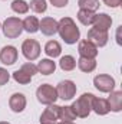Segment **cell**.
<instances>
[{
    "label": "cell",
    "mask_w": 122,
    "mask_h": 124,
    "mask_svg": "<svg viewBox=\"0 0 122 124\" xmlns=\"http://www.w3.org/2000/svg\"><path fill=\"white\" fill-rule=\"evenodd\" d=\"M58 33L61 39H63V42L68 45H73L79 42L81 38V31L72 17H62L58 22Z\"/></svg>",
    "instance_id": "6da1fadb"
},
{
    "label": "cell",
    "mask_w": 122,
    "mask_h": 124,
    "mask_svg": "<svg viewBox=\"0 0 122 124\" xmlns=\"http://www.w3.org/2000/svg\"><path fill=\"white\" fill-rule=\"evenodd\" d=\"M93 94L91 93H85L82 94L76 101H73V104L70 105L75 116L79 117V118H86L89 116V113L92 111L91 105H92V100H93Z\"/></svg>",
    "instance_id": "7a4b0ae2"
},
{
    "label": "cell",
    "mask_w": 122,
    "mask_h": 124,
    "mask_svg": "<svg viewBox=\"0 0 122 124\" xmlns=\"http://www.w3.org/2000/svg\"><path fill=\"white\" fill-rule=\"evenodd\" d=\"M1 31H3V35L7 38V39H16L22 35L23 32V23L19 17L16 16H10L7 17L3 25H1Z\"/></svg>",
    "instance_id": "3957f363"
},
{
    "label": "cell",
    "mask_w": 122,
    "mask_h": 124,
    "mask_svg": "<svg viewBox=\"0 0 122 124\" xmlns=\"http://www.w3.org/2000/svg\"><path fill=\"white\" fill-rule=\"evenodd\" d=\"M34 74H37V68H36V65H33L32 62H26V63L22 65L20 69L14 71L12 77H13V79H14L17 84L26 85V84H29V82L32 81V78H33Z\"/></svg>",
    "instance_id": "277c9868"
},
{
    "label": "cell",
    "mask_w": 122,
    "mask_h": 124,
    "mask_svg": "<svg viewBox=\"0 0 122 124\" xmlns=\"http://www.w3.org/2000/svg\"><path fill=\"white\" fill-rule=\"evenodd\" d=\"M36 98L40 104H45V105H50V104H55L56 100H58V93H56V88L50 84H42L37 90H36Z\"/></svg>",
    "instance_id": "5b68a950"
},
{
    "label": "cell",
    "mask_w": 122,
    "mask_h": 124,
    "mask_svg": "<svg viewBox=\"0 0 122 124\" xmlns=\"http://www.w3.org/2000/svg\"><path fill=\"white\" fill-rule=\"evenodd\" d=\"M40 52H42L40 43L36 39H26L22 43V54L27 61H36L40 56Z\"/></svg>",
    "instance_id": "8992f818"
},
{
    "label": "cell",
    "mask_w": 122,
    "mask_h": 124,
    "mask_svg": "<svg viewBox=\"0 0 122 124\" xmlns=\"http://www.w3.org/2000/svg\"><path fill=\"white\" fill-rule=\"evenodd\" d=\"M56 93H58V98H61L63 101H70L76 95V85L70 79L61 81L56 87Z\"/></svg>",
    "instance_id": "52a82bcc"
},
{
    "label": "cell",
    "mask_w": 122,
    "mask_h": 124,
    "mask_svg": "<svg viewBox=\"0 0 122 124\" xmlns=\"http://www.w3.org/2000/svg\"><path fill=\"white\" fill-rule=\"evenodd\" d=\"M93 85L101 93H111L115 88V79L108 74H99L93 78Z\"/></svg>",
    "instance_id": "ba28073f"
},
{
    "label": "cell",
    "mask_w": 122,
    "mask_h": 124,
    "mask_svg": "<svg viewBox=\"0 0 122 124\" xmlns=\"http://www.w3.org/2000/svg\"><path fill=\"white\" fill-rule=\"evenodd\" d=\"M86 39L91 43H93L96 48H102L108 43L109 35H108V31H101V29H96V28H91L88 31Z\"/></svg>",
    "instance_id": "9c48e42d"
},
{
    "label": "cell",
    "mask_w": 122,
    "mask_h": 124,
    "mask_svg": "<svg viewBox=\"0 0 122 124\" xmlns=\"http://www.w3.org/2000/svg\"><path fill=\"white\" fill-rule=\"evenodd\" d=\"M17 58H19V52L16 49V46L13 45H7V46H3L1 51H0V62L3 65H13L17 62Z\"/></svg>",
    "instance_id": "30bf717a"
},
{
    "label": "cell",
    "mask_w": 122,
    "mask_h": 124,
    "mask_svg": "<svg viewBox=\"0 0 122 124\" xmlns=\"http://www.w3.org/2000/svg\"><path fill=\"white\" fill-rule=\"evenodd\" d=\"M59 110L61 107L56 104L47 105V108H45L40 116V124H56V121L59 120Z\"/></svg>",
    "instance_id": "8fae6325"
},
{
    "label": "cell",
    "mask_w": 122,
    "mask_h": 124,
    "mask_svg": "<svg viewBox=\"0 0 122 124\" xmlns=\"http://www.w3.org/2000/svg\"><path fill=\"white\" fill-rule=\"evenodd\" d=\"M78 52L81 55V58H89V59H95L98 56V48L91 43L88 39H83L79 42L78 46Z\"/></svg>",
    "instance_id": "7c38bea8"
},
{
    "label": "cell",
    "mask_w": 122,
    "mask_h": 124,
    "mask_svg": "<svg viewBox=\"0 0 122 124\" xmlns=\"http://www.w3.org/2000/svg\"><path fill=\"white\" fill-rule=\"evenodd\" d=\"M39 31L45 36H53L58 33V22L49 16L43 17L42 20H39Z\"/></svg>",
    "instance_id": "4fadbf2b"
},
{
    "label": "cell",
    "mask_w": 122,
    "mask_h": 124,
    "mask_svg": "<svg viewBox=\"0 0 122 124\" xmlns=\"http://www.w3.org/2000/svg\"><path fill=\"white\" fill-rule=\"evenodd\" d=\"M26 104H27L26 97L22 93H14L9 100V107L13 113H22L26 108Z\"/></svg>",
    "instance_id": "5bb4252c"
},
{
    "label": "cell",
    "mask_w": 122,
    "mask_h": 124,
    "mask_svg": "<svg viewBox=\"0 0 122 124\" xmlns=\"http://www.w3.org/2000/svg\"><path fill=\"white\" fill-rule=\"evenodd\" d=\"M92 25H93V28H96V29L109 31V28L112 26V17H111L108 13H98V15H95Z\"/></svg>",
    "instance_id": "9a60e30c"
},
{
    "label": "cell",
    "mask_w": 122,
    "mask_h": 124,
    "mask_svg": "<svg viewBox=\"0 0 122 124\" xmlns=\"http://www.w3.org/2000/svg\"><path fill=\"white\" fill-rule=\"evenodd\" d=\"M91 108H92V111H95L98 116H106V114L111 111V110H109L108 100H105V98H99V97H93Z\"/></svg>",
    "instance_id": "2e32d148"
},
{
    "label": "cell",
    "mask_w": 122,
    "mask_h": 124,
    "mask_svg": "<svg viewBox=\"0 0 122 124\" xmlns=\"http://www.w3.org/2000/svg\"><path fill=\"white\" fill-rule=\"evenodd\" d=\"M111 95L108 98L109 110L114 113H119L122 110V91H111Z\"/></svg>",
    "instance_id": "e0dca14e"
},
{
    "label": "cell",
    "mask_w": 122,
    "mask_h": 124,
    "mask_svg": "<svg viewBox=\"0 0 122 124\" xmlns=\"http://www.w3.org/2000/svg\"><path fill=\"white\" fill-rule=\"evenodd\" d=\"M36 68H37V72H40L42 75H50V74H53L55 72V69H56V63L53 62V59H42V61H39V63L36 65Z\"/></svg>",
    "instance_id": "ac0fdd59"
},
{
    "label": "cell",
    "mask_w": 122,
    "mask_h": 124,
    "mask_svg": "<svg viewBox=\"0 0 122 124\" xmlns=\"http://www.w3.org/2000/svg\"><path fill=\"white\" fill-rule=\"evenodd\" d=\"M45 54L49 58H58L62 54V46L58 40H49L45 45Z\"/></svg>",
    "instance_id": "d6986e66"
},
{
    "label": "cell",
    "mask_w": 122,
    "mask_h": 124,
    "mask_svg": "<svg viewBox=\"0 0 122 124\" xmlns=\"http://www.w3.org/2000/svg\"><path fill=\"white\" fill-rule=\"evenodd\" d=\"M23 23V31L27 33H36L39 31V19L36 16H27L25 20H22Z\"/></svg>",
    "instance_id": "ffe728a7"
},
{
    "label": "cell",
    "mask_w": 122,
    "mask_h": 124,
    "mask_svg": "<svg viewBox=\"0 0 122 124\" xmlns=\"http://www.w3.org/2000/svg\"><path fill=\"white\" fill-rule=\"evenodd\" d=\"M78 68L85 72V74H89V72H93L96 69V61L95 59H89V58H79V61L76 62Z\"/></svg>",
    "instance_id": "44dd1931"
},
{
    "label": "cell",
    "mask_w": 122,
    "mask_h": 124,
    "mask_svg": "<svg viewBox=\"0 0 122 124\" xmlns=\"http://www.w3.org/2000/svg\"><path fill=\"white\" fill-rule=\"evenodd\" d=\"M78 20L83 25V26H89L93 22V17H95V12H91V10H85V9H79L78 15H76Z\"/></svg>",
    "instance_id": "7402d4cb"
},
{
    "label": "cell",
    "mask_w": 122,
    "mask_h": 124,
    "mask_svg": "<svg viewBox=\"0 0 122 124\" xmlns=\"http://www.w3.org/2000/svg\"><path fill=\"white\" fill-rule=\"evenodd\" d=\"M59 66H61L62 71H66V72L73 71L76 68V59L72 55H65V56H62L61 61H59Z\"/></svg>",
    "instance_id": "603a6c76"
},
{
    "label": "cell",
    "mask_w": 122,
    "mask_h": 124,
    "mask_svg": "<svg viewBox=\"0 0 122 124\" xmlns=\"http://www.w3.org/2000/svg\"><path fill=\"white\" fill-rule=\"evenodd\" d=\"M10 7L17 15H26L29 12V9H30L29 7V3L25 1V0H13L12 4H10Z\"/></svg>",
    "instance_id": "cb8c5ba5"
},
{
    "label": "cell",
    "mask_w": 122,
    "mask_h": 124,
    "mask_svg": "<svg viewBox=\"0 0 122 124\" xmlns=\"http://www.w3.org/2000/svg\"><path fill=\"white\" fill-rule=\"evenodd\" d=\"M59 120L61 121H73V120H76V116H75V113H73L70 105L61 107V110H59Z\"/></svg>",
    "instance_id": "d4e9b609"
},
{
    "label": "cell",
    "mask_w": 122,
    "mask_h": 124,
    "mask_svg": "<svg viewBox=\"0 0 122 124\" xmlns=\"http://www.w3.org/2000/svg\"><path fill=\"white\" fill-rule=\"evenodd\" d=\"M78 6L81 9L85 10H91V12H96L101 6L99 0H78Z\"/></svg>",
    "instance_id": "484cf974"
},
{
    "label": "cell",
    "mask_w": 122,
    "mask_h": 124,
    "mask_svg": "<svg viewBox=\"0 0 122 124\" xmlns=\"http://www.w3.org/2000/svg\"><path fill=\"white\" fill-rule=\"evenodd\" d=\"M29 7L34 13H45L47 10V3L46 0H30Z\"/></svg>",
    "instance_id": "4316f807"
},
{
    "label": "cell",
    "mask_w": 122,
    "mask_h": 124,
    "mask_svg": "<svg viewBox=\"0 0 122 124\" xmlns=\"http://www.w3.org/2000/svg\"><path fill=\"white\" fill-rule=\"evenodd\" d=\"M9 79H10V74L7 72V69L0 68V85L7 84V82H9Z\"/></svg>",
    "instance_id": "83f0119b"
},
{
    "label": "cell",
    "mask_w": 122,
    "mask_h": 124,
    "mask_svg": "<svg viewBox=\"0 0 122 124\" xmlns=\"http://www.w3.org/2000/svg\"><path fill=\"white\" fill-rule=\"evenodd\" d=\"M50 1V4H53L55 7H58V9H61V7H65L68 3H69V0H49Z\"/></svg>",
    "instance_id": "f1b7e54d"
},
{
    "label": "cell",
    "mask_w": 122,
    "mask_h": 124,
    "mask_svg": "<svg viewBox=\"0 0 122 124\" xmlns=\"http://www.w3.org/2000/svg\"><path fill=\"white\" fill-rule=\"evenodd\" d=\"M102 1L109 7H119L122 3V0H102Z\"/></svg>",
    "instance_id": "f546056e"
},
{
    "label": "cell",
    "mask_w": 122,
    "mask_h": 124,
    "mask_svg": "<svg viewBox=\"0 0 122 124\" xmlns=\"http://www.w3.org/2000/svg\"><path fill=\"white\" fill-rule=\"evenodd\" d=\"M59 124H75L73 121H59Z\"/></svg>",
    "instance_id": "4dcf8cb0"
},
{
    "label": "cell",
    "mask_w": 122,
    "mask_h": 124,
    "mask_svg": "<svg viewBox=\"0 0 122 124\" xmlns=\"http://www.w3.org/2000/svg\"><path fill=\"white\" fill-rule=\"evenodd\" d=\"M0 124H10L9 121H0Z\"/></svg>",
    "instance_id": "1f68e13d"
},
{
    "label": "cell",
    "mask_w": 122,
    "mask_h": 124,
    "mask_svg": "<svg viewBox=\"0 0 122 124\" xmlns=\"http://www.w3.org/2000/svg\"><path fill=\"white\" fill-rule=\"evenodd\" d=\"M0 29H1V23H0Z\"/></svg>",
    "instance_id": "d6a6232c"
}]
</instances>
